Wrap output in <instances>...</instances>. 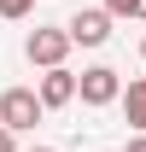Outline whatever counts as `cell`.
<instances>
[{"instance_id":"5b68a950","label":"cell","mask_w":146,"mask_h":152,"mask_svg":"<svg viewBox=\"0 0 146 152\" xmlns=\"http://www.w3.org/2000/svg\"><path fill=\"white\" fill-rule=\"evenodd\" d=\"M82 94V76H70V70H47L41 76V105L53 111V105H70V99Z\"/></svg>"},{"instance_id":"7c38bea8","label":"cell","mask_w":146,"mask_h":152,"mask_svg":"<svg viewBox=\"0 0 146 152\" xmlns=\"http://www.w3.org/2000/svg\"><path fill=\"white\" fill-rule=\"evenodd\" d=\"M140 18H146V0H140Z\"/></svg>"},{"instance_id":"4fadbf2b","label":"cell","mask_w":146,"mask_h":152,"mask_svg":"<svg viewBox=\"0 0 146 152\" xmlns=\"http://www.w3.org/2000/svg\"><path fill=\"white\" fill-rule=\"evenodd\" d=\"M140 58H146V41H140Z\"/></svg>"},{"instance_id":"6da1fadb","label":"cell","mask_w":146,"mask_h":152,"mask_svg":"<svg viewBox=\"0 0 146 152\" xmlns=\"http://www.w3.org/2000/svg\"><path fill=\"white\" fill-rule=\"evenodd\" d=\"M41 111H47V105H41V94H35V88H6V94H0V123H6L12 134L35 129V123H41Z\"/></svg>"},{"instance_id":"30bf717a","label":"cell","mask_w":146,"mask_h":152,"mask_svg":"<svg viewBox=\"0 0 146 152\" xmlns=\"http://www.w3.org/2000/svg\"><path fill=\"white\" fill-rule=\"evenodd\" d=\"M128 152H146V134H140V140H134V146H128Z\"/></svg>"},{"instance_id":"8992f818","label":"cell","mask_w":146,"mask_h":152,"mask_svg":"<svg viewBox=\"0 0 146 152\" xmlns=\"http://www.w3.org/2000/svg\"><path fill=\"white\" fill-rule=\"evenodd\" d=\"M123 117H128V123L146 134V76H134V82L123 88Z\"/></svg>"},{"instance_id":"8fae6325","label":"cell","mask_w":146,"mask_h":152,"mask_svg":"<svg viewBox=\"0 0 146 152\" xmlns=\"http://www.w3.org/2000/svg\"><path fill=\"white\" fill-rule=\"evenodd\" d=\"M29 152H53V146H29Z\"/></svg>"},{"instance_id":"277c9868","label":"cell","mask_w":146,"mask_h":152,"mask_svg":"<svg viewBox=\"0 0 146 152\" xmlns=\"http://www.w3.org/2000/svg\"><path fill=\"white\" fill-rule=\"evenodd\" d=\"M111 99H123V82H117V70H111V64H93V70H82V105H111Z\"/></svg>"},{"instance_id":"7a4b0ae2","label":"cell","mask_w":146,"mask_h":152,"mask_svg":"<svg viewBox=\"0 0 146 152\" xmlns=\"http://www.w3.org/2000/svg\"><path fill=\"white\" fill-rule=\"evenodd\" d=\"M76 41H70V29H35L29 35V64H47V70H64V53H70Z\"/></svg>"},{"instance_id":"52a82bcc","label":"cell","mask_w":146,"mask_h":152,"mask_svg":"<svg viewBox=\"0 0 146 152\" xmlns=\"http://www.w3.org/2000/svg\"><path fill=\"white\" fill-rule=\"evenodd\" d=\"M111 18H140V0H105Z\"/></svg>"},{"instance_id":"ba28073f","label":"cell","mask_w":146,"mask_h":152,"mask_svg":"<svg viewBox=\"0 0 146 152\" xmlns=\"http://www.w3.org/2000/svg\"><path fill=\"white\" fill-rule=\"evenodd\" d=\"M29 6H35V0H0V18H23Z\"/></svg>"},{"instance_id":"9c48e42d","label":"cell","mask_w":146,"mask_h":152,"mask_svg":"<svg viewBox=\"0 0 146 152\" xmlns=\"http://www.w3.org/2000/svg\"><path fill=\"white\" fill-rule=\"evenodd\" d=\"M0 152H18V146H12V129H6V123H0Z\"/></svg>"},{"instance_id":"3957f363","label":"cell","mask_w":146,"mask_h":152,"mask_svg":"<svg viewBox=\"0 0 146 152\" xmlns=\"http://www.w3.org/2000/svg\"><path fill=\"white\" fill-rule=\"evenodd\" d=\"M64 29H70L76 47H105V41H111V12H105V6H88V12H76Z\"/></svg>"}]
</instances>
